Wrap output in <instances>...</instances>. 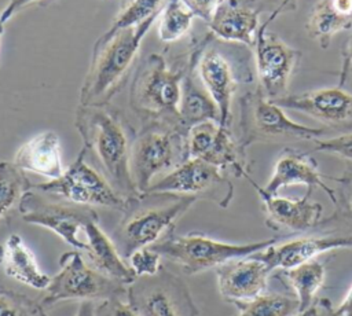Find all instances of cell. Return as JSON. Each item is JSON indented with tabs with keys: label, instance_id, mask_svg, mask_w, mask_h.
Segmentation results:
<instances>
[{
	"label": "cell",
	"instance_id": "obj_1",
	"mask_svg": "<svg viewBox=\"0 0 352 316\" xmlns=\"http://www.w3.org/2000/svg\"><path fill=\"white\" fill-rule=\"evenodd\" d=\"M82 148L91 154L95 166L104 174L114 190L124 198L138 195L133 184L129 158L135 129L124 114L107 104L78 106L74 118Z\"/></svg>",
	"mask_w": 352,
	"mask_h": 316
},
{
	"label": "cell",
	"instance_id": "obj_2",
	"mask_svg": "<svg viewBox=\"0 0 352 316\" xmlns=\"http://www.w3.org/2000/svg\"><path fill=\"white\" fill-rule=\"evenodd\" d=\"M254 55L250 47L206 34L190 55V62L220 113V125L230 128L232 98L241 85L254 82Z\"/></svg>",
	"mask_w": 352,
	"mask_h": 316
},
{
	"label": "cell",
	"instance_id": "obj_3",
	"mask_svg": "<svg viewBox=\"0 0 352 316\" xmlns=\"http://www.w3.org/2000/svg\"><path fill=\"white\" fill-rule=\"evenodd\" d=\"M160 15L132 27L107 30L95 43L91 65L80 89V104H107L124 85L142 41Z\"/></svg>",
	"mask_w": 352,
	"mask_h": 316
},
{
	"label": "cell",
	"instance_id": "obj_4",
	"mask_svg": "<svg viewBox=\"0 0 352 316\" xmlns=\"http://www.w3.org/2000/svg\"><path fill=\"white\" fill-rule=\"evenodd\" d=\"M195 202L194 196L173 192H143L128 198L111 235L120 256L128 261L138 249L155 243L175 229L177 220Z\"/></svg>",
	"mask_w": 352,
	"mask_h": 316
},
{
	"label": "cell",
	"instance_id": "obj_5",
	"mask_svg": "<svg viewBox=\"0 0 352 316\" xmlns=\"http://www.w3.org/2000/svg\"><path fill=\"white\" fill-rule=\"evenodd\" d=\"M190 158L188 129L180 121L146 120L132 143L129 170L139 194Z\"/></svg>",
	"mask_w": 352,
	"mask_h": 316
},
{
	"label": "cell",
	"instance_id": "obj_6",
	"mask_svg": "<svg viewBox=\"0 0 352 316\" xmlns=\"http://www.w3.org/2000/svg\"><path fill=\"white\" fill-rule=\"evenodd\" d=\"M279 239L280 236H276L239 245L216 240L201 232L177 235L170 229L150 247L161 257L176 262L186 275H197L212 268L216 269L232 258L252 256Z\"/></svg>",
	"mask_w": 352,
	"mask_h": 316
},
{
	"label": "cell",
	"instance_id": "obj_7",
	"mask_svg": "<svg viewBox=\"0 0 352 316\" xmlns=\"http://www.w3.org/2000/svg\"><path fill=\"white\" fill-rule=\"evenodd\" d=\"M239 129L238 142L245 150L256 143L314 142L326 133L323 128H312L290 120L282 107L264 95L258 84L239 98Z\"/></svg>",
	"mask_w": 352,
	"mask_h": 316
},
{
	"label": "cell",
	"instance_id": "obj_8",
	"mask_svg": "<svg viewBox=\"0 0 352 316\" xmlns=\"http://www.w3.org/2000/svg\"><path fill=\"white\" fill-rule=\"evenodd\" d=\"M187 66L175 71L162 55L151 54L135 74L129 92L132 110L143 121H180L179 106Z\"/></svg>",
	"mask_w": 352,
	"mask_h": 316
},
{
	"label": "cell",
	"instance_id": "obj_9",
	"mask_svg": "<svg viewBox=\"0 0 352 316\" xmlns=\"http://www.w3.org/2000/svg\"><path fill=\"white\" fill-rule=\"evenodd\" d=\"M60 269L51 278L45 295L41 300L44 308L62 301H106L126 295V286L85 264L81 254L66 251L59 257Z\"/></svg>",
	"mask_w": 352,
	"mask_h": 316
},
{
	"label": "cell",
	"instance_id": "obj_10",
	"mask_svg": "<svg viewBox=\"0 0 352 316\" xmlns=\"http://www.w3.org/2000/svg\"><path fill=\"white\" fill-rule=\"evenodd\" d=\"M18 210L23 221L48 228L67 245L84 251L87 250V242L78 239V232L91 223H99V216L94 207L34 188L23 194Z\"/></svg>",
	"mask_w": 352,
	"mask_h": 316
},
{
	"label": "cell",
	"instance_id": "obj_11",
	"mask_svg": "<svg viewBox=\"0 0 352 316\" xmlns=\"http://www.w3.org/2000/svg\"><path fill=\"white\" fill-rule=\"evenodd\" d=\"M126 304L138 316H199L187 283L165 267L126 286Z\"/></svg>",
	"mask_w": 352,
	"mask_h": 316
},
{
	"label": "cell",
	"instance_id": "obj_12",
	"mask_svg": "<svg viewBox=\"0 0 352 316\" xmlns=\"http://www.w3.org/2000/svg\"><path fill=\"white\" fill-rule=\"evenodd\" d=\"M32 188L91 207L102 206L122 212L126 202V198L114 190L104 174L87 161L84 148L60 177L32 184Z\"/></svg>",
	"mask_w": 352,
	"mask_h": 316
},
{
	"label": "cell",
	"instance_id": "obj_13",
	"mask_svg": "<svg viewBox=\"0 0 352 316\" xmlns=\"http://www.w3.org/2000/svg\"><path fill=\"white\" fill-rule=\"evenodd\" d=\"M146 192H173L208 199L227 209L234 198V184L226 172L199 158H188L180 166L154 181Z\"/></svg>",
	"mask_w": 352,
	"mask_h": 316
},
{
	"label": "cell",
	"instance_id": "obj_14",
	"mask_svg": "<svg viewBox=\"0 0 352 316\" xmlns=\"http://www.w3.org/2000/svg\"><path fill=\"white\" fill-rule=\"evenodd\" d=\"M270 22L265 19L254 38V63L258 77V85L270 99H278L287 95L289 81L297 69L301 52L283 43L276 34L268 33Z\"/></svg>",
	"mask_w": 352,
	"mask_h": 316
},
{
	"label": "cell",
	"instance_id": "obj_15",
	"mask_svg": "<svg viewBox=\"0 0 352 316\" xmlns=\"http://www.w3.org/2000/svg\"><path fill=\"white\" fill-rule=\"evenodd\" d=\"M190 158H199L235 177L250 174L246 150L234 139L230 128L217 121H204L188 131Z\"/></svg>",
	"mask_w": 352,
	"mask_h": 316
},
{
	"label": "cell",
	"instance_id": "obj_16",
	"mask_svg": "<svg viewBox=\"0 0 352 316\" xmlns=\"http://www.w3.org/2000/svg\"><path fill=\"white\" fill-rule=\"evenodd\" d=\"M283 110L312 117L333 128L352 131V92L342 88H320L271 100Z\"/></svg>",
	"mask_w": 352,
	"mask_h": 316
},
{
	"label": "cell",
	"instance_id": "obj_17",
	"mask_svg": "<svg viewBox=\"0 0 352 316\" xmlns=\"http://www.w3.org/2000/svg\"><path fill=\"white\" fill-rule=\"evenodd\" d=\"M271 272L253 256L232 258L216 268L219 293L223 301L241 308L265 293Z\"/></svg>",
	"mask_w": 352,
	"mask_h": 316
},
{
	"label": "cell",
	"instance_id": "obj_18",
	"mask_svg": "<svg viewBox=\"0 0 352 316\" xmlns=\"http://www.w3.org/2000/svg\"><path fill=\"white\" fill-rule=\"evenodd\" d=\"M245 179L254 187L260 196L263 212L265 213V225L275 231H289V232H304L314 227L320 225L323 206L319 202L311 201V192L307 190L305 195L297 199L271 195L258 185L250 174Z\"/></svg>",
	"mask_w": 352,
	"mask_h": 316
},
{
	"label": "cell",
	"instance_id": "obj_19",
	"mask_svg": "<svg viewBox=\"0 0 352 316\" xmlns=\"http://www.w3.org/2000/svg\"><path fill=\"white\" fill-rule=\"evenodd\" d=\"M336 249H352V234L297 236L279 245L275 242L252 256L264 261L274 271L296 267Z\"/></svg>",
	"mask_w": 352,
	"mask_h": 316
},
{
	"label": "cell",
	"instance_id": "obj_20",
	"mask_svg": "<svg viewBox=\"0 0 352 316\" xmlns=\"http://www.w3.org/2000/svg\"><path fill=\"white\" fill-rule=\"evenodd\" d=\"M265 5V0H224L208 23L210 33L220 40L253 48L260 27L258 16Z\"/></svg>",
	"mask_w": 352,
	"mask_h": 316
},
{
	"label": "cell",
	"instance_id": "obj_21",
	"mask_svg": "<svg viewBox=\"0 0 352 316\" xmlns=\"http://www.w3.org/2000/svg\"><path fill=\"white\" fill-rule=\"evenodd\" d=\"M323 177H326L320 170L319 165L309 154L302 153L293 147H285L279 153L274 172L265 184L264 191L275 195L279 190L290 185L302 184L309 191L314 188H320L331 201V203H336V190L330 188L324 181Z\"/></svg>",
	"mask_w": 352,
	"mask_h": 316
},
{
	"label": "cell",
	"instance_id": "obj_22",
	"mask_svg": "<svg viewBox=\"0 0 352 316\" xmlns=\"http://www.w3.org/2000/svg\"><path fill=\"white\" fill-rule=\"evenodd\" d=\"M21 170L55 180L63 174L60 139L54 131H44L25 142L12 161Z\"/></svg>",
	"mask_w": 352,
	"mask_h": 316
},
{
	"label": "cell",
	"instance_id": "obj_23",
	"mask_svg": "<svg viewBox=\"0 0 352 316\" xmlns=\"http://www.w3.org/2000/svg\"><path fill=\"white\" fill-rule=\"evenodd\" d=\"M87 236V250L91 265L103 275L128 286L138 276L129 264L120 256L114 242L99 227L91 223L84 228Z\"/></svg>",
	"mask_w": 352,
	"mask_h": 316
},
{
	"label": "cell",
	"instance_id": "obj_24",
	"mask_svg": "<svg viewBox=\"0 0 352 316\" xmlns=\"http://www.w3.org/2000/svg\"><path fill=\"white\" fill-rule=\"evenodd\" d=\"M305 29L308 36L326 49L336 33L352 29V0H319L308 16Z\"/></svg>",
	"mask_w": 352,
	"mask_h": 316
},
{
	"label": "cell",
	"instance_id": "obj_25",
	"mask_svg": "<svg viewBox=\"0 0 352 316\" xmlns=\"http://www.w3.org/2000/svg\"><path fill=\"white\" fill-rule=\"evenodd\" d=\"M179 118L182 125L188 131L194 125L204 121H217L220 124V113L217 104L202 85L190 60L187 63V71L182 82Z\"/></svg>",
	"mask_w": 352,
	"mask_h": 316
},
{
	"label": "cell",
	"instance_id": "obj_26",
	"mask_svg": "<svg viewBox=\"0 0 352 316\" xmlns=\"http://www.w3.org/2000/svg\"><path fill=\"white\" fill-rule=\"evenodd\" d=\"M3 267L6 275L32 289L45 290L51 278L37 264L32 250L18 234H11L3 246Z\"/></svg>",
	"mask_w": 352,
	"mask_h": 316
},
{
	"label": "cell",
	"instance_id": "obj_27",
	"mask_svg": "<svg viewBox=\"0 0 352 316\" xmlns=\"http://www.w3.org/2000/svg\"><path fill=\"white\" fill-rule=\"evenodd\" d=\"M279 278L286 280L294 290L300 305V312L312 306L314 297L324 283L326 268L318 260H309L296 267L283 269Z\"/></svg>",
	"mask_w": 352,
	"mask_h": 316
},
{
	"label": "cell",
	"instance_id": "obj_28",
	"mask_svg": "<svg viewBox=\"0 0 352 316\" xmlns=\"http://www.w3.org/2000/svg\"><path fill=\"white\" fill-rule=\"evenodd\" d=\"M32 188L30 181L14 162L0 161V218L6 217L23 194Z\"/></svg>",
	"mask_w": 352,
	"mask_h": 316
},
{
	"label": "cell",
	"instance_id": "obj_29",
	"mask_svg": "<svg viewBox=\"0 0 352 316\" xmlns=\"http://www.w3.org/2000/svg\"><path fill=\"white\" fill-rule=\"evenodd\" d=\"M192 12L182 0H168L158 19V37L164 43H175L184 37L192 23Z\"/></svg>",
	"mask_w": 352,
	"mask_h": 316
},
{
	"label": "cell",
	"instance_id": "obj_30",
	"mask_svg": "<svg viewBox=\"0 0 352 316\" xmlns=\"http://www.w3.org/2000/svg\"><path fill=\"white\" fill-rule=\"evenodd\" d=\"M300 305L297 298L280 294H261L252 302L238 308L235 316H297Z\"/></svg>",
	"mask_w": 352,
	"mask_h": 316
},
{
	"label": "cell",
	"instance_id": "obj_31",
	"mask_svg": "<svg viewBox=\"0 0 352 316\" xmlns=\"http://www.w3.org/2000/svg\"><path fill=\"white\" fill-rule=\"evenodd\" d=\"M168 0H129L116 15L109 30L132 27L161 14Z\"/></svg>",
	"mask_w": 352,
	"mask_h": 316
},
{
	"label": "cell",
	"instance_id": "obj_32",
	"mask_svg": "<svg viewBox=\"0 0 352 316\" xmlns=\"http://www.w3.org/2000/svg\"><path fill=\"white\" fill-rule=\"evenodd\" d=\"M330 180L338 184L336 190V203L334 213L322 218L320 225H329L334 221L352 227V170H345L341 176H327Z\"/></svg>",
	"mask_w": 352,
	"mask_h": 316
},
{
	"label": "cell",
	"instance_id": "obj_33",
	"mask_svg": "<svg viewBox=\"0 0 352 316\" xmlns=\"http://www.w3.org/2000/svg\"><path fill=\"white\" fill-rule=\"evenodd\" d=\"M0 316H48L41 302L0 286Z\"/></svg>",
	"mask_w": 352,
	"mask_h": 316
},
{
	"label": "cell",
	"instance_id": "obj_34",
	"mask_svg": "<svg viewBox=\"0 0 352 316\" xmlns=\"http://www.w3.org/2000/svg\"><path fill=\"white\" fill-rule=\"evenodd\" d=\"M315 151L331 154L348 163H352V131L330 139H315Z\"/></svg>",
	"mask_w": 352,
	"mask_h": 316
},
{
	"label": "cell",
	"instance_id": "obj_35",
	"mask_svg": "<svg viewBox=\"0 0 352 316\" xmlns=\"http://www.w3.org/2000/svg\"><path fill=\"white\" fill-rule=\"evenodd\" d=\"M161 258L162 257L148 246L133 251L126 262L133 269L136 276H144L154 275L161 269Z\"/></svg>",
	"mask_w": 352,
	"mask_h": 316
},
{
	"label": "cell",
	"instance_id": "obj_36",
	"mask_svg": "<svg viewBox=\"0 0 352 316\" xmlns=\"http://www.w3.org/2000/svg\"><path fill=\"white\" fill-rule=\"evenodd\" d=\"M95 316H138L122 298L100 301L95 306Z\"/></svg>",
	"mask_w": 352,
	"mask_h": 316
},
{
	"label": "cell",
	"instance_id": "obj_37",
	"mask_svg": "<svg viewBox=\"0 0 352 316\" xmlns=\"http://www.w3.org/2000/svg\"><path fill=\"white\" fill-rule=\"evenodd\" d=\"M342 65L338 76V88L352 92V34L342 47Z\"/></svg>",
	"mask_w": 352,
	"mask_h": 316
},
{
	"label": "cell",
	"instance_id": "obj_38",
	"mask_svg": "<svg viewBox=\"0 0 352 316\" xmlns=\"http://www.w3.org/2000/svg\"><path fill=\"white\" fill-rule=\"evenodd\" d=\"M224 0H182V3L192 12L194 16L204 19L206 23L210 22L216 10Z\"/></svg>",
	"mask_w": 352,
	"mask_h": 316
},
{
	"label": "cell",
	"instance_id": "obj_39",
	"mask_svg": "<svg viewBox=\"0 0 352 316\" xmlns=\"http://www.w3.org/2000/svg\"><path fill=\"white\" fill-rule=\"evenodd\" d=\"M48 0H8V3L6 4V7L1 10L0 12V23L6 25L15 14H18L19 11H22L23 8L33 5V4H40V3H45Z\"/></svg>",
	"mask_w": 352,
	"mask_h": 316
},
{
	"label": "cell",
	"instance_id": "obj_40",
	"mask_svg": "<svg viewBox=\"0 0 352 316\" xmlns=\"http://www.w3.org/2000/svg\"><path fill=\"white\" fill-rule=\"evenodd\" d=\"M336 316H352V286L349 287L344 301L334 308Z\"/></svg>",
	"mask_w": 352,
	"mask_h": 316
},
{
	"label": "cell",
	"instance_id": "obj_41",
	"mask_svg": "<svg viewBox=\"0 0 352 316\" xmlns=\"http://www.w3.org/2000/svg\"><path fill=\"white\" fill-rule=\"evenodd\" d=\"M316 316H336L334 308L330 300L327 298H320L316 302Z\"/></svg>",
	"mask_w": 352,
	"mask_h": 316
},
{
	"label": "cell",
	"instance_id": "obj_42",
	"mask_svg": "<svg viewBox=\"0 0 352 316\" xmlns=\"http://www.w3.org/2000/svg\"><path fill=\"white\" fill-rule=\"evenodd\" d=\"M294 0H283L282 3H279L278 5H276V8L270 14V16L267 18L270 22H272L278 15H280V14H283L285 11H287V10H293L294 8Z\"/></svg>",
	"mask_w": 352,
	"mask_h": 316
},
{
	"label": "cell",
	"instance_id": "obj_43",
	"mask_svg": "<svg viewBox=\"0 0 352 316\" xmlns=\"http://www.w3.org/2000/svg\"><path fill=\"white\" fill-rule=\"evenodd\" d=\"M76 316H95V306L91 301H82L77 309Z\"/></svg>",
	"mask_w": 352,
	"mask_h": 316
},
{
	"label": "cell",
	"instance_id": "obj_44",
	"mask_svg": "<svg viewBox=\"0 0 352 316\" xmlns=\"http://www.w3.org/2000/svg\"><path fill=\"white\" fill-rule=\"evenodd\" d=\"M316 304H314L311 308H308L307 311L304 312H300L297 316H316Z\"/></svg>",
	"mask_w": 352,
	"mask_h": 316
},
{
	"label": "cell",
	"instance_id": "obj_45",
	"mask_svg": "<svg viewBox=\"0 0 352 316\" xmlns=\"http://www.w3.org/2000/svg\"><path fill=\"white\" fill-rule=\"evenodd\" d=\"M3 264V246H0V265Z\"/></svg>",
	"mask_w": 352,
	"mask_h": 316
},
{
	"label": "cell",
	"instance_id": "obj_46",
	"mask_svg": "<svg viewBox=\"0 0 352 316\" xmlns=\"http://www.w3.org/2000/svg\"><path fill=\"white\" fill-rule=\"evenodd\" d=\"M3 33H4V25H3V23H0V38H1Z\"/></svg>",
	"mask_w": 352,
	"mask_h": 316
}]
</instances>
